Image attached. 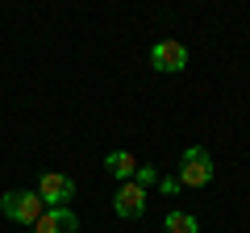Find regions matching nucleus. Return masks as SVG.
Wrapping results in <instances>:
<instances>
[{"instance_id": "obj_1", "label": "nucleus", "mask_w": 250, "mask_h": 233, "mask_svg": "<svg viewBox=\"0 0 250 233\" xmlns=\"http://www.w3.org/2000/svg\"><path fill=\"white\" fill-rule=\"evenodd\" d=\"M179 188H205L213 179V158H208L205 146H188L184 158H179Z\"/></svg>"}, {"instance_id": "obj_2", "label": "nucleus", "mask_w": 250, "mask_h": 233, "mask_svg": "<svg viewBox=\"0 0 250 233\" xmlns=\"http://www.w3.org/2000/svg\"><path fill=\"white\" fill-rule=\"evenodd\" d=\"M0 213L9 216V221H17V225H34L46 213V204H42L38 192H4L0 196Z\"/></svg>"}, {"instance_id": "obj_3", "label": "nucleus", "mask_w": 250, "mask_h": 233, "mask_svg": "<svg viewBox=\"0 0 250 233\" xmlns=\"http://www.w3.org/2000/svg\"><path fill=\"white\" fill-rule=\"evenodd\" d=\"M38 196L46 200V208H67V200H75V179H67L62 171H46L38 183Z\"/></svg>"}, {"instance_id": "obj_4", "label": "nucleus", "mask_w": 250, "mask_h": 233, "mask_svg": "<svg viewBox=\"0 0 250 233\" xmlns=\"http://www.w3.org/2000/svg\"><path fill=\"white\" fill-rule=\"evenodd\" d=\"M150 67H154V71H167V75L171 71H184V67H188V50L175 42V38H167V42H159L150 50Z\"/></svg>"}, {"instance_id": "obj_5", "label": "nucleus", "mask_w": 250, "mask_h": 233, "mask_svg": "<svg viewBox=\"0 0 250 233\" xmlns=\"http://www.w3.org/2000/svg\"><path fill=\"white\" fill-rule=\"evenodd\" d=\"M113 208H117V216H142L146 213V188H138L134 179L121 183L113 196Z\"/></svg>"}, {"instance_id": "obj_6", "label": "nucleus", "mask_w": 250, "mask_h": 233, "mask_svg": "<svg viewBox=\"0 0 250 233\" xmlns=\"http://www.w3.org/2000/svg\"><path fill=\"white\" fill-rule=\"evenodd\" d=\"M34 229L38 233H75V229H80V221H75L71 208H46V213L34 221Z\"/></svg>"}, {"instance_id": "obj_7", "label": "nucleus", "mask_w": 250, "mask_h": 233, "mask_svg": "<svg viewBox=\"0 0 250 233\" xmlns=\"http://www.w3.org/2000/svg\"><path fill=\"white\" fill-rule=\"evenodd\" d=\"M104 167H108V175H113V179H134V171H138V158L129 150H113L104 158Z\"/></svg>"}, {"instance_id": "obj_8", "label": "nucleus", "mask_w": 250, "mask_h": 233, "mask_svg": "<svg viewBox=\"0 0 250 233\" xmlns=\"http://www.w3.org/2000/svg\"><path fill=\"white\" fill-rule=\"evenodd\" d=\"M163 225H167V233H200L196 216H192V213H179V208H171Z\"/></svg>"}, {"instance_id": "obj_9", "label": "nucleus", "mask_w": 250, "mask_h": 233, "mask_svg": "<svg viewBox=\"0 0 250 233\" xmlns=\"http://www.w3.org/2000/svg\"><path fill=\"white\" fill-rule=\"evenodd\" d=\"M154 179H159V171H154V167H138L134 171V183H138V188H146V183H154Z\"/></svg>"}, {"instance_id": "obj_10", "label": "nucleus", "mask_w": 250, "mask_h": 233, "mask_svg": "<svg viewBox=\"0 0 250 233\" xmlns=\"http://www.w3.org/2000/svg\"><path fill=\"white\" fill-rule=\"evenodd\" d=\"M159 188L167 192V196H175V192H179V179H171V175H167V179H159Z\"/></svg>"}]
</instances>
